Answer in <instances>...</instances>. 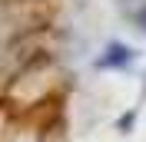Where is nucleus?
Here are the masks:
<instances>
[{
	"label": "nucleus",
	"mask_w": 146,
	"mask_h": 142,
	"mask_svg": "<svg viewBox=\"0 0 146 142\" xmlns=\"http://www.w3.org/2000/svg\"><path fill=\"white\" fill-rule=\"evenodd\" d=\"M133 63V50L123 43H110L106 46V53L100 56V66L103 70H119V66H129Z\"/></svg>",
	"instance_id": "f257e3e1"
},
{
	"label": "nucleus",
	"mask_w": 146,
	"mask_h": 142,
	"mask_svg": "<svg viewBox=\"0 0 146 142\" xmlns=\"http://www.w3.org/2000/svg\"><path fill=\"white\" fill-rule=\"evenodd\" d=\"M129 17H133V23H136V27L146 33V3H139V7L133 10V13H129Z\"/></svg>",
	"instance_id": "f03ea898"
},
{
	"label": "nucleus",
	"mask_w": 146,
	"mask_h": 142,
	"mask_svg": "<svg viewBox=\"0 0 146 142\" xmlns=\"http://www.w3.org/2000/svg\"><path fill=\"white\" fill-rule=\"evenodd\" d=\"M116 3H119V7H126V10H129V13H133V10H136V7H139V0H116Z\"/></svg>",
	"instance_id": "7ed1b4c3"
},
{
	"label": "nucleus",
	"mask_w": 146,
	"mask_h": 142,
	"mask_svg": "<svg viewBox=\"0 0 146 142\" xmlns=\"http://www.w3.org/2000/svg\"><path fill=\"white\" fill-rule=\"evenodd\" d=\"M143 93H146V89H143Z\"/></svg>",
	"instance_id": "20e7f679"
}]
</instances>
